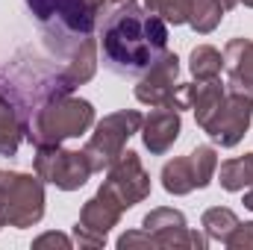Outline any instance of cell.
<instances>
[{"instance_id":"1","label":"cell","mask_w":253,"mask_h":250,"mask_svg":"<svg viewBox=\"0 0 253 250\" xmlns=\"http://www.w3.org/2000/svg\"><path fill=\"white\" fill-rule=\"evenodd\" d=\"M103 62L118 77H141L168 50V24L150 15L135 0H126L103 15L100 24Z\"/></svg>"},{"instance_id":"2","label":"cell","mask_w":253,"mask_h":250,"mask_svg":"<svg viewBox=\"0 0 253 250\" xmlns=\"http://www.w3.org/2000/svg\"><path fill=\"white\" fill-rule=\"evenodd\" d=\"M91 126H94V106L88 100L53 91L30 112L27 138L36 147H47V144H62L68 138H80Z\"/></svg>"},{"instance_id":"3","label":"cell","mask_w":253,"mask_h":250,"mask_svg":"<svg viewBox=\"0 0 253 250\" xmlns=\"http://www.w3.org/2000/svg\"><path fill=\"white\" fill-rule=\"evenodd\" d=\"M47 44L59 53L74 50L83 39L94 36L97 27V0H24Z\"/></svg>"},{"instance_id":"4","label":"cell","mask_w":253,"mask_h":250,"mask_svg":"<svg viewBox=\"0 0 253 250\" xmlns=\"http://www.w3.org/2000/svg\"><path fill=\"white\" fill-rule=\"evenodd\" d=\"M44 218V186L36 174L0 168V227L27 230Z\"/></svg>"},{"instance_id":"5","label":"cell","mask_w":253,"mask_h":250,"mask_svg":"<svg viewBox=\"0 0 253 250\" xmlns=\"http://www.w3.org/2000/svg\"><path fill=\"white\" fill-rule=\"evenodd\" d=\"M141 121H144V115L135 112V109H121V112H112L103 121H97L94 132L88 135V141L83 147V153H85L94 174L106 171L124 153L126 141L141 129Z\"/></svg>"},{"instance_id":"6","label":"cell","mask_w":253,"mask_h":250,"mask_svg":"<svg viewBox=\"0 0 253 250\" xmlns=\"http://www.w3.org/2000/svg\"><path fill=\"white\" fill-rule=\"evenodd\" d=\"M218 171V150L212 144H197L191 153L162 165V188L168 194H191L194 188H206Z\"/></svg>"},{"instance_id":"7","label":"cell","mask_w":253,"mask_h":250,"mask_svg":"<svg viewBox=\"0 0 253 250\" xmlns=\"http://www.w3.org/2000/svg\"><path fill=\"white\" fill-rule=\"evenodd\" d=\"M36 174L50 183V186L62 188V191H77L88 183V177L94 174L85 153L83 150H65L62 144H47V147H36Z\"/></svg>"},{"instance_id":"8","label":"cell","mask_w":253,"mask_h":250,"mask_svg":"<svg viewBox=\"0 0 253 250\" xmlns=\"http://www.w3.org/2000/svg\"><path fill=\"white\" fill-rule=\"evenodd\" d=\"M124 212L126 209L118 203V197L100 186L91 200H85V206L80 212V221L74 224V242L80 248H103L109 230L118 227Z\"/></svg>"},{"instance_id":"9","label":"cell","mask_w":253,"mask_h":250,"mask_svg":"<svg viewBox=\"0 0 253 250\" xmlns=\"http://www.w3.org/2000/svg\"><path fill=\"white\" fill-rule=\"evenodd\" d=\"M141 227L153 236L156 248H165V250H177V248H186V250H206L209 239L200 236L197 230H191L186 224V215L180 209H168V206H159L153 212L144 215Z\"/></svg>"},{"instance_id":"10","label":"cell","mask_w":253,"mask_h":250,"mask_svg":"<svg viewBox=\"0 0 253 250\" xmlns=\"http://www.w3.org/2000/svg\"><path fill=\"white\" fill-rule=\"evenodd\" d=\"M103 188H106V191H112L124 209H132L135 203L147 200V197H150V174L144 171V165H141L138 153L124 150V153H121V156L106 168Z\"/></svg>"},{"instance_id":"11","label":"cell","mask_w":253,"mask_h":250,"mask_svg":"<svg viewBox=\"0 0 253 250\" xmlns=\"http://www.w3.org/2000/svg\"><path fill=\"white\" fill-rule=\"evenodd\" d=\"M251 118H253V100H248L245 94L227 91L221 109L203 126V132L221 147H236L245 138V132L251 129Z\"/></svg>"},{"instance_id":"12","label":"cell","mask_w":253,"mask_h":250,"mask_svg":"<svg viewBox=\"0 0 253 250\" xmlns=\"http://www.w3.org/2000/svg\"><path fill=\"white\" fill-rule=\"evenodd\" d=\"M177 77H180V59H177V53L165 50L141 74V80L135 85V100L150 106V109L168 106L171 97H174V88H177Z\"/></svg>"},{"instance_id":"13","label":"cell","mask_w":253,"mask_h":250,"mask_svg":"<svg viewBox=\"0 0 253 250\" xmlns=\"http://www.w3.org/2000/svg\"><path fill=\"white\" fill-rule=\"evenodd\" d=\"M141 141H144V147L153 153V156H162V153H168L171 147H174V141L180 138V132H183V118H180V112L177 109H171V106H156L144 121H141Z\"/></svg>"},{"instance_id":"14","label":"cell","mask_w":253,"mask_h":250,"mask_svg":"<svg viewBox=\"0 0 253 250\" xmlns=\"http://www.w3.org/2000/svg\"><path fill=\"white\" fill-rule=\"evenodd\" d=\"M224 68L230 74L227 91L245 94L253 100V42L251 39H233L224 47Z\"/></svg>"},{"instance_id":"15","label":"cell","mask_w":253,"mask_h":250,"mask_svg":"<svg viewBox=\"0 0 253 250\" xmlns=\"http://www.w3.org/2000/svg\"><path fill=\"white\" fill-rule=\"evenodd\" d=\"M94 71H97V42L88 36V39H83V42L68 53V62H65V68L59 71L56 91L71 94L77 85L88 83V80L94 77Z\"/></svg>"},{"instance_id":"16","label":"cell","mask_w":253,"mask_h":250,"mask_svg":"<svg viewBox=\"0 0 253 250\" xmlns=\"http://www.w3.org/2000/svg\"><path fill=\"white\" fill-rule=\"evenodd\" d=\"M30 126V115L0 83V156H15Z\"/></svg>"},{"instance_id":"17","label":"cell","mask_w":253,"mask_h":250,"mask_svg":"<svg viewBox=\"0 0 253 250\" xmlns=\"http://www.w3.org/2000/svg\"><path fill=\"white\" fill-rule=\"evenodd\" d=\"M218 183L227 191H245L253 186V156H239V159H227L218 165Z\"/></svg>"},{"instance_id":"18","label":"cell","mask_w":253,"mask_h":250,"mask_svg":"<svg viewBox=\"0 0 253 250\" xmlns=\"http://www.w3.org/2000/svg\"><path fill=\"white\" fill-rule=\"evenodd\" d=\"M200 224H203V233H206L209 242L227 245V239L233 236V230H236L242 221H239V215H236L233 209H227V206H212V209L203 212Z\"/></svg>"},{"instance_id":"19","label":"cell","mask_w":253,"mask_h":250,"mask_svg":"<svg viewBox=\"0 0 253 250\" xmlns=\"http://www.w3.org/2000/svg\"><path fill=\"white\" fill-rule=\"evenodd\" d=\"M224 12L227 9L221 6V0H189V18H186V24H191L194 33L206 36V33H212L221 24Z\"/></svg>"},{"instance_id":"20","label":"cell","mask_w":253,"mask_h":250,"mask_svg":"<svg viewBox=\"0 0 253 250\" xmlns=\"http://www.w3.org/2000/svg\"><path fill=\"white\" fill-rule=\"evenodd\" d=\"M224 68V53L212 44H197L189 56V71L194 80H215L221 77Z\"/></svg>"},{"instance_id":"21","label":"cell","mask_w":253,"mask_h":250,"mask_svg":"<svg viewBox=\"0 0 253 250\" xmlns=\"http://www.w3.org/2000/svg\"><path fill=\"white\" fill-rule=\"evenodd\" d=\"M144 9L174 27L186 24V18H189V0H144Z\"/></svg>"},{"instance_id":"22","label":"cell","mask_w":253,"mask_h":250,"mask_svg":"<svg viewBox=\"0 0 253 250\" xmlns=\"http://www.w3.org/2000/svg\"><path fill=\"white\" fill-rule=\"evenodd\" d=\"M230 250H253V221H245L233 230V236L227 239Z\"/></svg>"},{"instance_id":"23","label":"cell","mask_w":253,"mask_h":250,"mask_svg":"<svg viewBox=\"0 0 253 250\" xmlns=\"http://www.w3.org/2000/svg\"><path fill=\"white\" fill-rule=\"evenodd\" d=\"M118 248L121 250H132V248H156V242H153V236L141 227V230H129L124 233L121 239H118Z\"/></svg>"},{"instance_id":"24","label":"cell","mask_w":253,"mask_h":250,"mask_svg":"<svg viewBox=\"0 0 253 250\" xmlns=\"http://www.w3.org/2000/svg\"><path fill=\"white\" fill-rule=\"evenodd\" d=\"M71 248L74 242L68 239V236H62V233H44V236H39L36 242H33V248Z\"/></svg>"},{"instance_id":"25","label":"cell","mask_w":253,"mask_h":250,"mask_svg":"<svg viewBox=\"0 0 253 250\" xmlns=\"http://www.w3.org/2000/svg\"><path fill=\"white\" fill-rule=\"evenodd\" d=\"M121 3H126V0H97V21H100L106 12H112L115 6H121Z\"/></svg>"},{"instance_id":"26","label":"cell","mask_w":253,"mask_h":250,"mask_svg":"<svg viewBox=\"0 0 253 250\" xmlns=\"http://www.w3.org/2000/svg\"><path fill=\"white\" fill-rule=\"evenodd\" d=\"M245 206H248V209H251V212H253V186H251V191L245 194Z\"/></svg>"},{"instance_id":"27","label":"cell","mask_w":253,"mask_h":250,"mask_svg":"<svg viewBox=\"0 0 253 250\" xmlns=\"http://www.w3.org/2000/svg\"><path fill=\"white\" fill-rule=\"evenodd\" d=\"M221 6L230 12V9H236V6H239V0H221Z\"/></svg>"},{"instance_id":"28","label":"cell","mask_w":253,"mask_h":250,"mask_svg":"<svg viewBox=\"0 0 253 250\" xmlns=\"http://www.w3.org/2000/svg\"><path fill=\"white\" fill-rule=\"evenodd\" d=\"M239 3H245V6H251L253 9V0H239Z\"/></svg>"},{"instance_id":"29","label":"cell","mask_w":253,"mask_h":250,"mask_svg":"<svg viewBox=\"0 0 253 250\" xmlns=\"http://www.w3.org/2000/svg\"><path fill=\"white\" fill-rule=\"evenodd\" d=\"M251 156H253V153H251Z\"/></svg>"}]
</instances>
